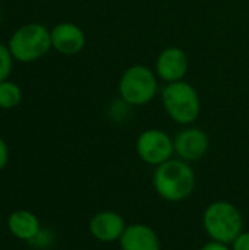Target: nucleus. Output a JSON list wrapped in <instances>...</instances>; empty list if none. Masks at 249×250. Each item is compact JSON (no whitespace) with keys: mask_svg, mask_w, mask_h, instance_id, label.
Returning <instances> with one entry per match:
<instances>
[{"mask_svg":"<svg viewBox=\"0 0 249 250\" xmlns=\"http://www.w3.org/2000/svg\"><path fill=\"white\" fill-rule=\"evenodd\" d=\"M51 47L63 54H76L85 47V34L78 25L62 22L51 29Z\"/></svg>","mask_w":249,"mask_h":250,"instance_id":"obj_11","label":"nucleus"},{"mask_svg":"<svg viewBox=\"0 0 249 250\" xmlns=\"http://www.w3.org/2000/svg\"><path fill=\"white\" fill-rule=\"evenodd\" d=\"M7 158H9V149H7V145H6V142L0 138V170L6 166Z\"/></svg>","mask_w":249,"mask_h":250,"instance_id":"obj_16","label":"nucleus"},{"mask_svg":"<svg viewBox=\"0 0 249 250\" xmlns=\"http://www.w3.org/2000/svg\"><path fill=\"white\" fill-rule=\"evenodd\" d=\"M203 226L211 240L232 245L244 231V218L233 204L227 201H216L205 208L203 214Z\"/></svg>","mask_w":249,"mask_h":250,"instance_id":"obj_2","label":"nucleus"},{"mask_svg":"<svg viewBox=\"0 0 249 250\" xmlns=\"http://www.w3.org/2000/svg\"><path fill=\"white\" fill-rule=\"evenodd\" d=\"M12 53L9 47L0 42V82L6 81L12 70Z\"/></svg>","mask_w":249,"mask_h":250,"instance_id":"obj_14","label":"nucleus"},{"mask_svg":"<svg viewBox=\"0 0 249 250\" xmlns=\"http://www.w3.org/2000/svg\"><path fill=\"white\" fill-rule=\"evenodd\" d=\"M188 67H189L188 56L183 50L178 47L164 48L158 54L157 63H156L157 75L169 83L182 81L188 72Z\"/></svg>","mask_w":249,"mask_h":250,"instance_id":"obj_9","label":"nucleus"},{"mask_svg":"<svg viewBox=\"0 0 249 250\" xmlns=\"http://www.w3.org/2000/svg\"><path fill=\"white\" fill-rule=\"evenodd\" d=\"M173 152V139L160 129H148L136 139V154L150 166L158 167L160 164L172 160Z\"/></svg>","mask_w":249,"mask_h":250,"instance_id":"obj_6","label":"nucleus"},{"mask_svg":"<svg viewBox=\"0 0 249 250\" xmlns=\"http://www.w3.org/2000/svg\"><path fill=\"white\" fill-rule=\"evenodd\" d=\"M232 250H249V231H242L232 243Z\"/></svg>","mask_w":249,"mask_h":250,"instance_id":"obj_15","label":"nucleus"},{"mask_svg":"<svg viewBox=\"0 0 249 250\" xmlns=\"http://www.w3.org/2000/svg\"><path fill=\"white\" fill-rule=\"evenodd\" d=\"M119 245L122 250H161V242L154 229L141 223L126 226Z\"/></svg>","mask_w":249,"mask_h":250,"instance_id":"obj_10","label":"nucleus"},{"mask_svg":"<svg viewBox=\"0 0 249 250\" xmlns=\"http://www.w3.org/2000/svg\"><path fill=\"white\" fill-rule=\"evenodd\" d=\"M22 100L21 88L13 83L3 81L0 82V108H13Z\"/></svg>","mask_w":249,"mask_h":250,"instance_id":"obj_13","label":"nucleus"},{"mask_svg":"<svg viewBox=\"0 0 249 250\" xmlns=\"http://www.w3.org/2000/svg\"><path fill=\"white\" fill-rule=\"evenodd\" d=\"M197 177L189 163L178 158L160 164L153 176V185L160 198L167 202H182L195 189Z\"/></svg>","mask_w":249,"mask_h":250,"instance_id":"obj_1","label":"nucleus"},{"mask_svg":"<svg viewBox=\"0 0 249 250\" xmlns=\"http://www.w3.org/2000/svg\"><path fill=\"white\" fill-rule=\"evenodd\" d=\"M125 218L116 211H101L97 212L90 221L91 236L101 243L119 242L126 230Z\"/></svg>","mask_w":249,"mask_h":250,"instance_id":"obj_8","label":"nucleus"},{"mask_svg":"<svg viewBox=\"0 0 249 250\" xmlns=\"http://www.w3.org/2000/svg\"><path fill=\"white\" fill-rule=\"evenodd\" d=\"M161 101L170 119L179 125L194 123L201 113L198 92L183 81L167 83L161 91Z\"/></svg>","mask_w":249,"mask_h":250,"instance_id":"obj_3","label":"nucleus"},{"mask_svg":"<svg viewBox=\"0 0 249 250\" xmlns=\"http://www.w3.org/2000/svg\"><path fill=\"white\" fill-rule=\"evenodd\" d=\"M119 92L128 105H144L150 103L157 92L154 72L142 64L128 67L120 78Z\"/></svg>","mask_w":249,"mask_h":250,"instance_id":"obj_5","label":"nucleus"},{"mask_svg":"<svg viewBox=\"0 0 249 250\" xmlns=\"http://www.w3.org/2000/svg\"><path fill=\"white\" fill-rule=\"evenodd\" d=\"M200 250H232L229 248V245H225V243H220V242H214V240H211V242H208V243H205L203 248Z\"/></svg>","mask_w":249,"mask_h":250,"instance_id":"obj_17","label":"nucleus"},{"mask_svg":"<svg viewBox=\"0 0 249 250\" xmlns=\"http://www.w3.org/2000/svg\"><path fill=\"white\" fill-rule=\"evenodd\" d=\"M51 47V32L40 23L21 26L9 41L13 59L28 63L43 57Z\"/></svg>","mask_w":249,"mask_h":250,"instance_id":"obj_4","label":"nucleus"},{"mask_svg":"<svg viewBox=\"0 0 249 250\" xmlns=\"http://www.w3.org/2000/svg\"><path fill=\"white\" fill-rule=\"evenodd\" d=\"M173 145L175 154L181 160L186 163H194L205 157L210 148V141L204 130L198 127H188L176 135V138L173 139Z\"/></svg>","mask_w":249,"mask_h":250,"instance_id":"obj_7","label":"nucleus"},{"mask_svg":"<svg viewBox=\"0 0 249 250\" xmlns=\"http://www.w3.org/2000/svg\"><path fill=\"white\" fill-rule=\"evenodd\" d=\"M10 233L22 240H32L40 233V223L37 217L25 209L15 211L7 221Z\"/></svg>","mask_w":249,"mask_h":250,"instance_id":"obj_12","label":"nucleus"}]
</instances>
